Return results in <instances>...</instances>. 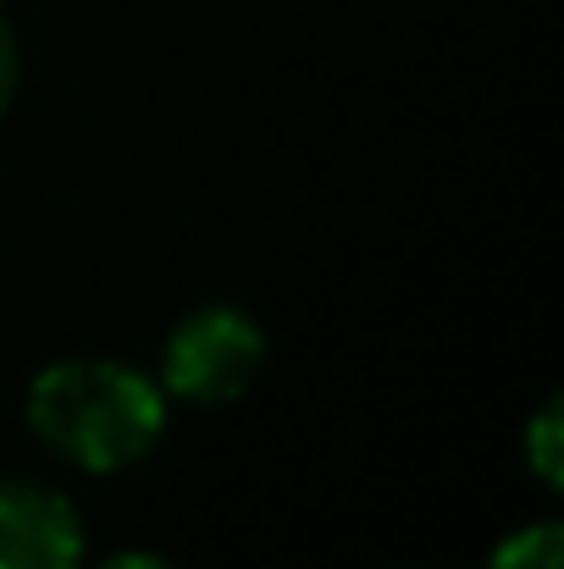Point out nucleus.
Masks as SVG:
<instances>
[{
    "mask_svg": "<svg viewBox=\"0 0 564 569\" xmlns=\"http://www.w3.org/2000/svg\"><path fill=\"white\" fill-rule=\"evenodd\" d=\"M260 371V327L227 305L194 310L167 343V387L194 403H227Z\"/></svg>",
    "mask_w": 564,
    "mask_h": 569,
    "instance_id": "obj_2",
    "label": "nucleus"
},
{
    "mask_svg": "<svg viewBox=\"0 0 564 569\" xmlns=\"http://www.w3.org/2000/svg\"><path fill=\"white\" fill-rule=\"evenodd\" d=\"M83 531L61 492L0 481V569H78Z\"/></svg>",
    "mask_w": 564,
    "mask_h": 569,
    "instance_id": "obj_3",
    "label": "nucleus"
},
{
    "mask_svg": "<svg viewBox=\"0 0 564 569\" xmlns=\"http://www.w3.org/2000/svg\"><path fill=\"white\" fill-rule=\"evenodd\" d=\"M33 431L89 470H122L161 437V392L111 360H61L28 392Z\"/></svg>",
    "mask_w": 564,
    "mask_h": 569,
    "instance_id": "obj_1",
    "label": "nucleus"
},
{
    "mask_svg": "<svg viewBox=\"0 0 564 569\" xmlns=\"http://www.w3.org/2000/svg\"><path fill=\"white\" fill-rule=\"evenodd\" d=\"M17 39H11V28L0 22V111H6V100L17 94Z\"/></svg>",
    "mask_w": 564,
    "mask_h": 569,
    "instance_id": "obj_6",
    "label": "nucleus"
},
{
    "mask_svg": "<svg viewBox=\"0 0 564 569\" xmlns=\"http://www.w3.org/2000/svg\"><path fill=\"white\" fill-rule=\"evenodd\" d=\"M493 569H564V537L560 526H532L498 548Z\"/></svg>",
    "mask_w": 564,
    "mask_h": 569,
    "instance_id": "obj_4",
    "label": "nucleus"
},
{
    "mask_svg": "<svg viewBox=\"0 0 564 569\" xmlns=\"http://www.w3.org/2000/svg\"><path fill=\"white\" fill-rule=\"evenodd\" d=\"M560 409H543L537 415V426H532V459H537V470H543V481H560Z\"/></svg>",
    "mask_w": 564,
    "mask_h": 569,
    "instance_id": "obj_5",
    "label": "nucleus"
},
{
    "mask_svg": "<svg viewBox=\"0 0 564 569\" xmlns=\"http://www.w3.org/2000/svg\"><path fill=\"white\" fill-rule=\"evenodd\" d=\"M100 569H178V565H167L156 553H122V559H106Z\"/></svg>",
    "mask_w": 564,
    "mask_h": 569,
    "instance_id": "obj_7",
    "label": "nucleus"
}]
</instances>
